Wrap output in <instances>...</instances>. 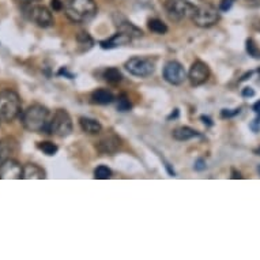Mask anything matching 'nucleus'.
<instances>
[{
	"instance_id": "1",
	"label": "nucleus",
	"mask_w": 260,
	"mask_h": 260,
	"mask_svg": "<svg viewBox=\"0 0 260 260\" xmlns=\"http://www.w3.org/2000/svg\"><path fill=\"white\" fill-rule=\"evenodd\" d=\"M51 112L47 107L35 104L26 109L21 115V121L23 127L30 131V133L36 134H48V128L51 123Z\"/></svg>"
},
{
	"instance_id": "2",
	"label": "nucleus",
	"mask_w": 260,
	"mask_h": 260,
	"mask_svg": "<svg viewBox=\"0 0 260 260\" xmlns=\"http://www.w3.org/2000/svg\"><path fill=\"white\" fill-rule=\"evenodd\" d=\"M64 13L70 21L85 23L95 17L97 5L94 0H69L64 6Z\"/></svg>"
},
{
	"instance_id": "3",
	"label": "nucleus",
	"mask_w": 260,
	"mask_h": 260,
	"mask_svg": "<svg viewBox=\"0 0 260 260\" xmlns=\"http://www.w3.org/2000/svg\"><path fill=\"white\" fill-rule=\"evenodd\" d=\"M22 115L21 99L14 90L0 91V117L6 123H11Z\"/></svg>"
},
{
	"instance_id": "4",
	"label": "nucleus",
	"mask_w": 260,
	"mask_h": 260,
	"mask_svg": "<svg viewBox=\"0 0 260 260\" xmlns=\"http://www.w3.org/2000/svg\"><path fill=\"white\" fill-rule=\"evenodd\" d=\"M73 133V120L64 109H57L51 117L48 134L59 138H66Z\"/></svg>"
},
{
	"instance_id": "5",
	"label": "nucleus",
	"mask_w": 260,
	"mask_h": 260,
	"mask_svg": "<svg viewBox=\"0 0 260 260\" xmlns=\"http://www.w3.org/2000/svg\"><path fill=\"white\" fill-rule=\"evenodd\" d=\"M23 14L30 22H33L39 27H51L53 25V17L51 10L41 5H29L23 6Z\"/></svg>"
},
{
	"instance_id": "6",
	"label": "nucleus",
	"mask_w": 260,
	"mask_h": 260,
	"mask_svg": "<svg viewBox=\"0 0 260 260\" xmlns=\"http://www.w3.org/2000/svg\"><path fill=\"white\" fill-rule=\"evenodd\" d=\"M192 21L199 27H210L219 21V10L211 5H202L192 14Z\"/></svg>"
},
{
	"instance_id": "7",
	"label": "nucleus",
	"mask_w": 260,
	"mask_h": 260,
	"mask_svg": "<svg viewBox=\"0 0 260 260\" xmlns=\"http://www.w3.org/2000/svg\"><path fill=\"white\" fill-rule=\"evenodd\" d=\"M195 6L187 2V0H167L165 2V10L168 15L173 21H181L188 17H192L195 13Z\"/></svg>"
},
{
	"instance_id": "8",
	"label": "nucleus",
	"mask_w": 260,
	"mask_h": 260,
	"mask_svg": "<svg viewBox=\"0 0 260 260\" xmlns=\"http://www.w3.org/2000/svg\"><path fill=\"white\" fill-rule=\"evenodd\" d=\"M125 69L129 74H133L135 77L146 78L153 75L155 71V64L151 59L146 57H133L125 63Z\"/></svg>"
},
{
	"instance_id": "9",
	"label": "nucleus",
	"mask_w": 260,
	"mask_h": 260,
	"mask_svg": "<svg viewBox=\"0 0 260 260\" xmlns=\"http://www.w3.org/2000/svg\"><path fill=\"white\" fill-rule=\"evenodd\" d=\"M164 78L168 83L171 85L179 86L181 83H184V81L187 79V71L184 70V67L179 61H169V63L165 64L164 67Z\"/></svg>"
},
{
	"instance_id": "10",
	"label": "nucleus",
	"mask_w": 260,
	"mask_h": 260,
	"mask_svg": "<svg viewBox=\"0 0 260 260\" xmlns=\"http://www.w3.org/2000/svg\"><path fill=\"white\" fill-rule=\"evenodd\" d=\"M210 77L209 66L201 60H197L195 63L192 64L189 73H188V79L191 82L192 86H201L207 82Z\"/></svg>"
},
{
	"instance_id": "11",
	"label": "nucleus",
	"mask_w": 260,
	"mask_h": 260,
	"mask_svg": "<svg viewBox=\"0 0 260 260\" xmlns=\"http://www.w3.org/2000/svg\"><path fill=\"white\" fill-rule=\"evenodd\" d=\"M0 179L2 180H19L23 179V167L13 158L6 159L0 165Z\"/></svg>"
},
{
	"instance_id": "12",
	"label": "nucleus",
	"mask_w": 260,
	"mask_h": 260,
	"mask_svg": "<svg viewBox=\"0 0 260 260\" xmlns=\"http://www.w3.org/2000/svg\"><path fill=\"white\" fill-rule=\"evenodd\" d=\"M131 40L133 39L123 31H117L115 36H112L111 39L101 41L100 45L103 49H113V48L121 47V45H127L128 43H131Z\"/></svg>"
},
{
	"instance_id": "13",
	"label": "nucleus",
	"mask_w": 260,
	"mask_h": 260,
	"mask_svg": "<svg viewBox=\"0 0 260 260\" xmlns=\"http://www.w3.org/2000/svg\"><path fill=\"white\" fill-rule=\"evenodd\" d=\"M120 145H121V143H120V139L116 137V135H108V137H105L104 139L100 141L97 147H99V150L101 151V153L112 154L117 151Z\"/></svg>"
},
{
	"instance_id": "14",
	"label": "nucleus",
	"mask_w": 260,
	"mask_h": 260,
	"mask_svg": "<svg viewBox=\"0 0 260 260\" xmlns=\"http://www.w3.org/2000/svg\"><path fill=\"white\" fill-rule=\"evenodd\" d=\"M91 101L94 104H99V105H109L115 101V97L109 90L97 89L91 94Z\"/></svg>"
},
{
	"instance_id": "15",
	"label": "nucleus",
	"mask_w": 260,
	"mask_h": 260,
	"mask_svg": "<svg viewBox=\"0 0 260 260\" xmlns=\"http://www.w3.org/2000/svg\"><path fill=\"white\" fill-rule=\"evenodd\" d=\"M172 135H173V138H175L176 141H180V142L189 141V139H193V138L201 137L198 131H195L193 128H189V127L176 128Z\"/></svg>"
},
{
	"instance_id": "16",
	"label": "nucleus",
	"mask_w": 260,
	"mask_h": 260,
	"mask_svg": "<svg viewBox=\"0 0 260 260\" xmlns=\"http://www.w3.org/2000/svg\"><path fill=\"white\" fill-rule=\"evenodd\" d=\"M79 124H81V128L85 133L93 134V135L100 134L101 133V129H103L101 124H100L97 120L90 119V117H81V119H79Z\"/></svg>"
},
{
	"instance_id": "17",
	"label": "nucleus",
	"mask_w": 260,
	"mask_h": 260,
	"mask_svg": "<svg viewBox=\"0 0 260 260\" xmlns=\"http://www.w3.org/2000/svg\"><path fill=\"white\" fill-rule=\"evenodd\" d=\"M23 179H45V172L35 164H26L23 167Z\"/></svg>"
},
{
	"instance_id": "18",
	"label": "nucleus",
	"mask_w": 260,
	"mask_h": 260,
	"mask_svg": "<svg viewBox=\"0 0 260 260\" xmlns=\"http://www.w3.org/2000/svg\"><path fill=\"white\" fill-rule=\"evenodd\" d=\"M119 31H123L125 35H128L131 39H137V37H142V30L138 29L137 26L133 25L131 22L123 21L121 23H119Z\"/></svg>"
},
{
	"instance_id": "19",
	"label": "nucleus",
	"mask_w": 260,
	"mask_h": 260,
	"mask_svg": "<svg viewBox=\"0 0 260 260\" xmlns=\"http://www.w3.org/2000/svg\"><path fill=\"white\" fill-rule=\"evenodd\" d=\"M14 143H11V141L9 139H0V165L9 159L10 155L13 154L14 151Z\"/></svg>"
},
{
	"instance_id": "20",
	"label": "nucleus",
	"mask_w": 260,
	"mask_h": 260,
	"mask_svg": "<svg viewBox=\"0 0 260 260\" xmlns=\"http://www.w3.org/2000/svg\"><path fill=\"white\" fill-rule=\"evenodd\" d=\"M104 78H105V81H107L108 83H111V85H117V83H120L121 79H123V75H121L119 69L111 67V69L105 70Z\"/></svg>"
},
{
	"instance_id": "21",
	"label": "nucleus",
	"mask_w": 260,
	"mask_h": 260,
	"mask_svg": "<svg viewBox=\"0 0 260 260\" xmlns=\"http://www.w3.org/2000/svg\"><path fill=\"white\" fill-rule=\"evenodd\" d=\"M149 29L155 33V35H165L168 31V26L161 21V19H157V18H153L149 21Z\"/></svg>"
},
{
	"instance_id": "22",
	"label": "nucleus",
	"mask_w": 260,
	"mask_h": 260,
	"mask_svg": "<svg viewBox=\"0 0 260 260\" xmlns=\"http://www.w3.org/2000/svg\"><path fill=\"white\" fill-rule=\"evenodd\" d=\"M77 41L79 44V47L82 48V51H89L94 45L93 39L90 37L89 33H85V31H82L77 36Z\"/></svg>"
},
{
	"instance_id": "23",
	"label": "nucleus",
	"mask_w": 260,
	"mask_h": 260,
	"mask_svg": "<svg viewBox=\"0 0 260 260\" xmlns=\"http://www.w3.org/2000/svg\"><path fill=\"white\" fill-rule=\"evenodd\" d=\"M39 149L43 151L44 154H47V155H55L56 153H57V150H59V147L55 145V143H52V142H41V143H39Z\"/></svg>"
},
{
	"instance_id": "24",
	"label": "nucleus",
	"mask_w": 260,
	"mask_h": 260,
	"mask_svg": "<svg viewBox=\"0 0 260 260\" xmlns=\"http://www.w3.org/2000/svg\"><path fill=\"white\" fill-rule=\"evenodd\" d=\"M112 177V171L105 165H100L95 171H94V179L99 180H108Z\"/></svg>"
},
{
	"instance_id": "25",
	"label": "nucleus",
	"mask_w": 260,
	"mask_h": 260,
	"mask_svg": "<svg viewBox=\"0 0 260 260\" xmlns=\"http://www.w3.org/2000/svg\"><path fill=\"white\" fill-rule=\"evenodd\" d=\"M131 108H133V104L129 101L125 94H121L119 95V99H117V111L120 112H128L131 111Z\"/></svg>"
},
{
	"instance_id": "26",
	"label": "nucleus",
	"mask_w": 260,
	"mask_h": 260,
	"mask_svg": "<svg viewBox=\"0 0 260 260\" xmlns=\"http://www.w3.org/2000/svg\"><path fill=\"white\" fill-rule=\"evenodd\" d=\"M247 52L249 53V56H252V57L260 59V49L256 47L255 41L252 39L247 40Z\"/></svg>"
},
{
	"instance_id": "27",
	"label": "nucleus",
	"mask_w": 260,
	"mask_h": 260,
	"mask_svg": "<svg viewBox=\"0 0 260 260\" xmlns=\"http://www.w3.org/2000/svg\"><path fill=\"white\" fill-rule=\"evenodd\" d=\"M64 2L63 0H51V7L53 11H61L64 9Z\"/></svg>"
},
{
	"instance_id": "28",
	"label": "nucleus",
	"mask_w": 260,
	"mask_h": 260,
	"mask_svg": "<svg viewBox=\"0 0 260 260\" xmlns=\"http://www.w3.org/2000/svg\"><path fill=\"white\" fill-rule=\"evenodd\" d=\"M233 5H235V0H222L221 5H219V10L221 11H229Z\"/></svg>"
},
{
	"instance_id": "29",
	"label": "nucleus",
	"mask_w": 260,
	"mask_h": 260,
	"mask_svg": "<svg viewBox=\"0 0 260 260\" xmlns=\"http://www.w3.org/2000/svg\"><path fill=\"white\" fill-rule=\"evenodd\" d=\"M195 171L198 172H202V171H205L206 169V161L205 159H202V158H199L197 162H195Z\"/></svg>"
},
{
	"instance_id": "30",
	"label": "nucleus",
	"mask_w": 260,
	"mask_h": 260,
	"mask_svg": "<svg viewBox=\"0 0 260 260\" xmlns=\"http://www.w3.org/2000/svg\"><path fill=\"white\" fill-rule=\"evenodd\" d=\"M237 113H240V109H236L235 112H231V111H228V109H223V111L221 112V116L222 117H232V116L237 115Z\"/></svg>"
},
{
	"instance_id": "31",
	"label": "nucleus",
	"mask_w": 260,
	"mask_h": 260,
	"mask_svg": "<svg viewBox=\"0 0 260 260\" xmlns=\"http://www.w3.org/2000/svg\"><path fill=\"white\" fill-rule=\"evenodd\" d=\"M241 94H243V97H253V95H255V91H253L252 87H245Z\"/></svg>"
},
{
	"instance_id": "32",
	"label": "nucleus",
	"mask_w": 260,
	"mask_h": 260,
	"mask_svg": "<svg viewBox=\"0 0 260 260\" xmlns=\"http://www.w3.org/2000/svg\"><path fill=\"white\" fill-rule=\"evenodd\" d=\"M18 3L23 7V6H29V5H33L35 2H39V0H17Z\"/></svg>"
},
{
	"instance_id": "33",
	"label": "nucleus",
	"mask_w": 260,
	"mask_h": 260,
	"mask_svg": "<svg viewBox=\"0 0 260 260\" xmlns=\"http://www.w3.org/2000/svg\"><path fill=\"white\" fill-rule=\"evenodd\" d=\"M253 109H255L256 113H257V112H260V101L257 104H255V107H253Z\"/></svg>"
},
{
	"instance_id": "34",
	"label": "nucleus",
	"mask_w": 260,
	"mask_h": 260,
	"mask_svg": "<svg viewBox=\"0 0 260 260\" xmlns=\"http://www.w3.org/2000/svg\"><path fill=\"white\" fill-rule=\"evenodd\" d=\"M233 179H241V175H240V173H236L235 171H233Z\"/></svg>"
},
{
	"instance_id": "35",
	"label": "nucleus",
	"mask_w": 260,
	"mask_h": 260,
	"mask_svg": "<svg viewBox=\"0 0 260 260\" xmlns=\"http://www.w3.org/2000/svg\"><path fill=\"white\" fill-rule=\"evenodd\" d=\"M255 153H259V154H257V155H260V149H259V150H256Z\"/></svg>"
},
{
	"instance_id": "36",
	"label": "nucleus",
	"mask_w": 260,
	"mask_h": 260,
	"mask_svg": "<svg viewBox=\"0 0 260 260\" xmlns=\"http://www.w3.org/2000/svg\"><path fill=\"white\" fill-rule=\"evenodd\" d=\"M64 2V5H66V3H67V2H69V0H63Z\"/></svg>"
},
{
	"instance_id": "37",
	"label": "nucleus",
	"mask_w": 260,
	"mask_h": 260,
	"mask_svg": "<svg viewBox=\"0 0 260 260\" xmlns=\"http://www.w3.org/2000/svg\"><path fill=\"white\" fill-rule=\"evenodd\" d=\"M257 172H259V173H260V167H259V168H257Z\"/></svg>"
},
{
	"instance_id": "38",
	"label": "nucleus",
	"mask_w": 260,
	"mask_h": 260,
	"mask_svg": "<svg viewBox=\"0 0 260 260\" xmlns=\"http://www.w3.org/2000/svg\"><path fill=\"white\" fill-rule=\"evenodd\" d=\"M2 121H3V120H2V117H0V124H2Z\"/></svg>"
}]
</instances>
